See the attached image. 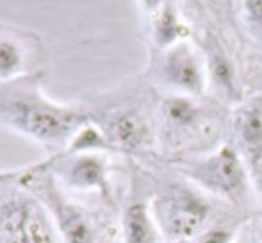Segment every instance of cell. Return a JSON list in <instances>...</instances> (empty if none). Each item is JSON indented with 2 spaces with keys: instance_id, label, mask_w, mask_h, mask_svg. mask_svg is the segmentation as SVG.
Wrapping results in <instances>:
<instances>
[{
  "instance_id": "obj_3",
  "label": "cell",
  "mask_w": 262,
  "mask_h": 243,
  "mask_svg": "<svg viewBox=\"0 0 262 243\" xmlns=\"http://www.w3.org/2000/svg\"><path fill=\"white\" fill-rule=\"evenodd\" d=\"M0 243H55L50 220L38 202L16 197L0 208Z\"/></svg>"
},
{
  "instance_id": "obj_6",
  "label": "cell",
  "mask_w": 262,
  "mask_h": 243,
  "mask_svg": "<svg viewBox=\"0 0 262 243\" xmlns=\"http://www.w3.org/2000/svg\"><path fill=\"white\" fill-rule=\"evenodd\" d=\"M235 136L239 154L250 168L262 161V98H253L235 113Z\"/></svg>"
},
{
  "instance_id": "obj_7",
  "label": "cell",
  "mask_w": 262,
  "mask_h": 243,
  "mask_svg": "<svg viewBox=\"0 0 262 243\" xmlns=\"http://www.w3.org/2000/svg\"><path fill=\"white\" fill-rule=\"evenodd\" d=\"M55 213L66 243H97V233L91 218L72 204L55 198Z\"/></svg>"
},
{
  "instance_id": "obj_11",
  "label": "cell",
  "mask_w": 262,
  "mask_h": 243,
  "mask_svg": "<svg viewBox=\"0 0 262 243\" xmlns=\"http://www.w3.org/2000/svg\"><path fill=\"white\" fill-rule=\"evenodd\" d=\"M164 118L168 120V124L175 129H194L200 118V111L198 106L191 100L187 95H177L164 102Z\"/></svg>"
},
{
  "instance_id": "obj_19",
  "label": "cell",
  "mask_w": 262,
  "mask_h": 243,
  "mask_svg": "<svg viewBox=\"0 0 262 243\" xmlns=\"http://www.w3.org/2000/svg\"><path fill=\"white\" fill-rule=\"evenodd\" d=\"M9 177H13V175H9V174H0V183L6 181V179H9Z\"/></svg>"
},
{
  "instance_id": "obj_14",
  "label": "cell",
  "mask_w": 262,
  "mask_h": 243,
  "mask_svg": "<svg viewBox=\"0 0 262 243\" xmlns=\"http://www.w3.org/2000/svg\"><path fill=\"white\" fill-rule=\"evenodd\" d=\"M234 241V231L227 227H217V229H205L193 243H232Z\"/></svg>"
},
{
  "instance_id": "obj_10",
  "label": "cell",
  "mask_w": 262,
  "mask_h": 243,
  "mask_svg": "<svg viewBox=\"0 0 262 243\" xmlns=\"http://www.w3.org/2000/svg\"><path fill=\"white\" fill-rule=\"evenodd\" d=\"M111 134L114 141L123 149H138L146 138V125L141 116L134 111L121 113L111 124Z\"/></svg>"
},
{
  "instance_id": "obj_18",
  "label": "cell",
  "mask_w": 262,
  "mask_h": 243,
  "mask_svg": "<svg viewBox=\"0 0 262 243\" xmlns=\"http://www.w3.org/2000/svg\"><path fill=\"white\" fill-rule=\"evenodd\" d=\"M143 2H145V6L148 7V9H157L159 6H161L162 4V0H143Z\"/></svg>"
},
{
  "instance_id": "obj_15",
  "label": "cell",
  "mask_w": 262,
  "mask_h": 243,
  "mask_svg": "<svg viewBox=\"0 0 262 243\" xmlns=\"http://www.w3.org/2000/svg\"><path fill=\"white\" fill-rule=\"evenodd\" d=\"M245 9L250 24L262 34V0H245Z\"/></svg>"
},
{
  "instance_id": "obj_8",
  "label": "cell",
  "mask_w": 262,
  "mask_h": 243,
  "mask_svg": "<svg viewBox=\"0 0 262 243\" xmlns=\"http://www.w3.org/2000/svg\"><path fill=\"white\" fill-rule=\"evenodd\" d=\"M125 243H159L161 229L143 202H134L127 208L123 218Z\"/></svg>"
},
{
  "instance_id": "obj_2",
  "label": "cell",
  "mask_w": 262,
  "mask_h": 243,
  "mask_svg": "<svg viewBox=\"0 0 262 243\" xmlns=\"http://www.w3.org/2000/svg\"><path fill=\"white\" fill-rule=\"evenodd\" d=\"M184 174L204 191L230 204L241 206L250 193V181L243 156L234 147H221L216 152L184 163Z\"/></svg>"
},
{
  "instance_id": "obj_17",
  "label": "cell",
  "mask_w": 262,
  "mask_h": 243,
  "mask_svg": "<svg viewBox=\"0 0 262 243\" xmlns=\"http://www.w3.org/2000/svg\"><path fill=\"white\" fill-rule=\"evenodd\" d=\"M250 172H252V177H253V183H255L257 190H259L260 197H262V161L257 167L250 168Z\"/></svg>"
},
{
  "instance_id": "obj_9",
  "label": "cell",
  "mask_w": 262,
  "mask_h": 243,
  "mask_svg": "<svg viewBox=\"0 0 262 243\" xmlns=\"http://www.w3.org/2000/svg\"><path fill=\"white\" fill-rule=\"evenodd\" d=\"M207 66H209V75L214 86L228 98H234L237 93V86H235V75L234 68H232L228 57L225 52L216 45L214 42L209 43L207 47Z\"/></svg>"
},
{
  "instance_id": "obj_5",
  "label": "cell",
  "mask_w": 262,
  "mask_h": 243,
  "mask_svg": "<svg viewBox=\"0 0 262 243\" xmlns=\"http://www.w3.org/2000/svg\"><path fill=\"white\" fill-rule=\"evenodd\" d=\"M18 118L25 131L41 139H57L68 134L75 125V116L72 113L43 104H20Z\"/></svg>"
},
{
  "instance_id": "obj_4",
  "label": "cell",
  "mask_w": 262,
  "mask_h": 243,
  "mask_svg": "<svg viewBox=\"0 0 262 243\" xmlns=\"http://www.w3.org/2000/svg\"><path fill=\"white\" fill-rule=\"evenodd\" d=\"M162 75L166 83L182 91V95L194 97L204 91L205 72L193 47L186 42H177L166 50L162 59Z\"/></svg>"
},
{
  "instance_id": "obj_13",
  "label": "cell",
  "mask_w": 262,
  "mask_h": 243,
  "mask_svg": "<svg viewBox=\"0 0 262 243\" xmlns=\"http://www.w3.org/2000/svg\"><path fill=\"white\" fill-rule=\"evenodd\" d=\"M20 63L18 50L6 42H0V75L13 72Z\"/></svg>"
},
{
  "instance_id": "obj_12",
  "label": "cell",
  "mask_w": 262,
  "mask_h": 243,
  "mask_svg": "<svg viewBox=\"0 0 262 243\" xmlns=\"http://www.w3.org/2000/svg\"><path fill=\"white\" fill-rule=\"evenodd\" d=\"M70 183L75 184L77 188H104V165L95 157H82L73 165L72 172H70Z\"/></svg>"
},
{
  "instance_id": "obj_16",
  "label": "cell",
  "mask_w": 262,
  "mask_h": 243,
  "mask_svg": "<svg viewBox=\"0 0 262 243\" xmlns=\"http://www.w3.org/2000/svg\"><path fill=\"white\" fill-rule=\"evenodd\" d=\"M237 243H262V227H253L246 236H243Z\"/></svg>"
},
{
  "instance_id": "obj_1",
  "label": "cell",
  "mask_w": 262,
  "mask_h": 243,
  "mask_svg": "<svg viewBox=\"0 0 262 243\" xmlns=\"http://www.w3.org/2000/svg\"><path fill=\"white\" fill-rule=\"evenodd\" d=\"M154 215L161 233L169 241L187 243L207 229L210 204L189 184L169 183L156 197Z\"/></svg>"
}]
</instances>
